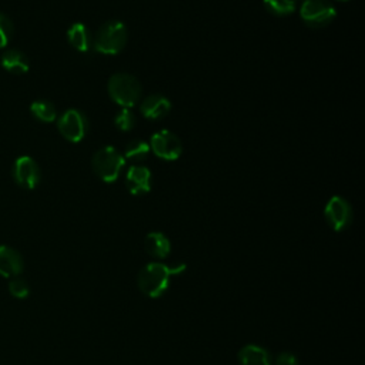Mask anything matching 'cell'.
<instances>
[{
	"label": "cell",
	"instance_id": "1",
	"mask_svg": "<svg viewBox=\"0 0 365 365\" xmlns=\"http://www.w3.org/2000/svg\"><path fill=\"white\" fill-rule=\"evenodd\" d=\"M187 265L179 263L173 267L164 263H149L137 275V285L143 295L149 298H160L170 287L173 277H177L186 271Z\"/></svg>",
	"mask_w": 365,
	"mask_h": 365
},
{
	"label": "cell",
	"instance_id": "2",
	"mask_svg": "<svg viewBox=\"0 0 365 365\" xmlns=\"http://www.w3.org/2000/svg\"><path fill=\"white\" fill-rule=\"evenodd\" d=\"M127 28L119 21H109L93 36V49L97 53L113 56L120 53L127 43Z\"/></svg>",
	"mask_w": 365,
	"mask_h": 365
},
{
	"label": "cell",
	"instance_id": "3",
	"mask_svg": "<svg viewBox=\"0 0 365 365\" xmlns=\"http://www.w3.org/2000/svg\"><path fill=\"white\" fill-rule=\"evenodd\" d=\"M110 99L123 109L134 107L142 97V85L133 75H113L107 85Z\"/></svg>",
	"mask_w": 365,
	"mask_h": 365
},
{
	"label": "cell",
	"instance_id": "4",
	"mask_svg": "<svg viewBox=\"0 0 365 365\" xmlns=\"http://www.w3.org/2000/svg\"><path fill=\"white\" fill-rule=\"evenodd\" d=\"M125 164V156L112 146L97 150L92 159L93 171L105 183H115L120 177Z\"/></svg>",
	"mask_w": 365,
	"mask_h": 365
},
{
	"label": "cell",
	"instance_id": "5",
	"mask_svg": "<svg viewBox=\"0 0 365 365\" xmlns=\"http://www.w3.org/2000/svg\"><path fill=\"white\" fill-rule=\"evenodd\" d=\"M300 15L307 26L321 29L334 22L337 18V11L328 0H305L301 6Z\"/></svg>",
	"mask_w": 365,
	"mask_h": 365
},
{
	"label": "cell",
	"instance_id": "6",
	"mask_svg": "<svg viewBox=\"0 0 365 365\" xmlns=\"http://www.w3.org/2000/svg\"><path fill=\"white\" fill-rule=\"evenodd\" d=\"M324 217L334 231H344L351 226L354 213L351 204L345 199L334 196L328 200L324 208Z\"/></svg>",
	"mask_w": 365,
	"mask_h": 365
},
{
	"label": "cell",
	"instance_id": "7",
	"mask_svg": "<svg viewBox=\"0 0 365 365\" xmlns=\"http://www.w3.org/2000/svg\"><path fill=\"white\" fill-rule=\"evenodd\" d=\"M58 127L60 134L66 140L72 143H79L85 139L89 129V123L86 116L80 110L69 109L59 117Z\"/></svg>",
	"mask_w": 365,
	"mask_h": 365
},
{
	"label": "cell",
	"instance_id": "8",
	"mask_svg": "<svg viewBox=\"0 0 365 365\" xmlns=\"http://www.w3.org/2000/svg\"><path fill=\"white\" fill-rule=\"evenodd\" d=\"M149 144H150V150L159 159L166 162H174L183 153V146L180 139L169 130H160L154 133Z\"/></svg>",
	"mask_w": 365,
	"mask_h": 365
},
{
	"label": "cell",
	"instance_id": "9",
	"mask_svg": "<svg viewBox=\"0 0 365 365\" xmlns=\"http://www.w3.org/2000/svg\"><path fill=\"white\" fill-rule=\"evenodd\" d=\"M14 177L21 187L26 190H33L41 183V179H42L41 167L32 157L23 156L18 159L15 163Z\"/></svg>",
	"mask_w": 365,
	"mask_h": 365
},
{
	"label": "cell",
	"instance_id": "10",
	"mask_svg": "<svg viewBox=\"0 0 365 365\" xmlns=\"http://www.w3.org/2000/svg\"><path fill=\"white\" fill-rule=\"evenodd\" d=\"M25 268L21 253L9 245H0V275L11 278L19 277Z\"/></svg>",
	"mask_w": 365,
	"mask_h": 365
},
{
	"label": "cell",
	"instance_id": "11",
	"mask_svg": "<svg viewBox=\"0 0 365 365\" xmlns=\"http://www.w3.org/2000/svg\"><path fill=\"white\" fill-rule=\"evenodd\" d=\"M152 171L143 166H132L126 174V186L133 196H143L152 190Z\"/></svg>",
	"mask_w": 365,
	"mask_h": 365
},
{
	"label": "cell",
	"instance_id": "12",
	"mask_svg": "<svg viewBox=\"0 0 365 365\" xmlns=\"http://www.w3.org/2000/svg\"><path fill=\"white\" fill-rule=\"evenodd\" d=\"M170 110L171 102L163 95H150L140 105L142 115L149 120L163 119L170 113Z\"/></svg>",
	"mask_w": 365,
	"mask_h": 365
},
{
	"label": "cell",
	"instance_id": "13",
	"mask_svg": "<svg viewBox=\"0 0 365 365\" xmlns=\"http://www.w3.org/2000/svg\"><path fill=\"white\" fill-rule=\"evenodd\" d=\"M238 362L240 365H273V358L265 348L248 344L238 351Z\"/></svg>",
	"mask_w": 365,
	"mask_h": 365
},
{
	"label": "cell",
	"instance_id": "14",
	"mask_svg": "<svg viewBox=\"0 0 365 365\" xmlns=\"http://www.w3.org/2000/svg\"><path fill=\"white\" fill-rule=\"evenodd\" d=\"M144 247H146V251L157 260L167 258L171 251L170 240L163 233H159V231H153L146 236Z\"/></svg>",
	"mask_w": 365,
	"mask_h": 365
},
{
	"label": "cell",
	"instance_id": "15",
	"mask_svg": "<svg viewBox=\"0 0 365 365\" xmlns=\"http://www.w3.org/2000/svg\"><path fill=\"white\" fill-rule=\"evenodd\" d=\"M69 43L79 52H89L93 46V35L83 23H75L68 32Z\"/></svg>",
	"mask_w": 365,
	"mask_h": 365
},
{
	"label": "cell",
	"instance_id": "16",
	"mask_svg": "<svg viewBox=\"0 0 365 365\" xmlns=\"http://www.w3.org/2000/svg\"><path fill=\"white\" fill-rule=\"evenodd\" d=\"M2 66L5 70L14 75H23L29 70V59L21 51H8L2 56Z\"/></svg>",
	"mask_w": 365,
	"mask_h": 365
},
{
	"label": "cell",
	"instance_id": "17",
	"mask_svg": "<svg viewBox=\"0 0 365 365\" xmlns=\"http://www.w3.org/2000/svg\"><path fill=\"white\" fill-rule=\"evenodd\" d=\"M31 112L38 120H41L43 123H52L58 119V110H56L55 105L48 100L33 102L31 106Z\"/></svg>",
	"mask_w": 365,
	"mask_h": 365
},
{
	"label": "cell",
	"instance_id": "18",
	"mask_svg": "<svg viewBox=\"0 0 365 365\" xmlns=\"http://www.w3.org/2000/svg\"><path fill=\"white\" fill-rule=\"evenodd\" d=\"M150 144L144 140H133L127 144L125 150V159L130 162H143L150 153Z\"/></svg>",
	"mask_w": 365,
	"mask_h": 365
},
{
	"label": "cell",
	"instance_id": "19",
	"mask_svg": "<svg viewBox=\"0 0 365 365\" xmlns=\"http://www.w3.org/2000/svg\"><path fill=\"white\" fill-rule=\"evenodd\" d=\"M265 9L278 18L288 16L295 11L294 0H264Z\"/></svg>",
	"mask_w": 365,
	"mask_h": 365
},
{
	"label": "cell",
	"instance_id": "20",
	"mask_svg": "<svg viewBox=\"0 0 365 365\" xmlns=\"http://www.w3.org/2000/svg\"><path fill=\"white\" fill-rule=\"evenodd\" d=\"M115 125L119 130L122 132H129L136 125V117L130 109H122L116 117H115Z\"/></svg>",
	"mask_w": 365,
	"mask_h": 365
},
{
	"label": "cell",
	"instance_id": "21",
	"mask_svg": "<svg viewBox=\"0 0 365 365\" xmlns=\"http://www.w3.org/2000/svg\"><path fill=\"white\" fill-rule=\"evenodd\" d=\"M12 36H14L12 21L6 15L0 14V49L6 48L9 45V42L12 41Z\"/></svg>",
	"mask_w": 365,
	"mask_h": 365
},
{
	"label": "cell",
	"instance_id": "22",
	"mask_svg": "<svg viewBox=\"0 0 365 365\" xmlns=\"http://www.w3.org/2000/svg\"><path fill=\"white\" fill-rule=\"evenodd\" d=\"M9 291L11 294L15 297V298H19V300H25L29 297L31 294V288L28 285V282L19 277H16L15 280L11 281L9 284Z\"/></svg>",
	"mask_w": 365,
	"mask_h": 365
},
{
	"label": "cell",
	"instance_id": "23",
	"mask_svg": "<svg viewBox=\"0 0 365 365\" xmlns=\"http://www.w3.org/2000/svg\"><path fill=\"white\" fill-rule=\"evenodd\" d=\"M274 364L275 365H300V361L292 352H280L275 356Z\"/></svg>",
	"mask_w": 365,
	"mask_h": 365
},
{
	"label": "cell",
	"instance_id": "24",
	"mask_svg": "<svg viewBox=\"0 0 365 365\" xmlns=\"http://www.w3.org/2000/svg\"><path fill=\"white\" fill-rule=\"evenodd\" d=\"M342 2H345V0H342Z\"/></svg>",
	"mask_w": 365,
	"mask_h": 365
}]
</instances>
